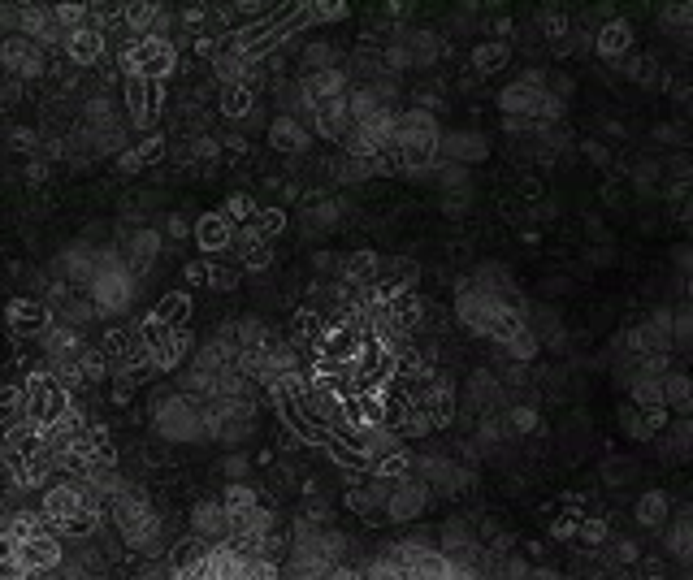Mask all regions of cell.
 I'll return each instance as SVG.
<instances>
[{
  "mask_svg": "<svg viewBox=\"0 0 693 580\" xmlns=\"http://www.w3.org/2000/svg\"><path fill=\"white\" fill-rule=\"evenodd\" d=\"M113 524L122 533V542L135 546L139 555H148V559L161 555V516L152 511V503L143 498L139 485L126 481V490L113 498Z\"/></svg>",
  "mask_w": 693,
  "mask_h": 580,
  "instance_id": "1",
  "label": "cell"
},
{
  "mask_svg": "<svg viewBox=\"0 0 693 580\" xmlns=\"http://www.w3.org/2000/svg\"><path fill=\"white\" fill-rule=\"evenodd\" d=\"M74 407H78L74 394L65 390L61 381L48 373V368H39V373L26 377V420H31V425L52 429V425H61Z\"/></svg>",
  "mask_w": 693,
  "mask_h": 580,
  "instance_id": "2",
  "label": "cell"
},
{
  "mask_svg": "<svg viewBox=\"0 0 693 580\" xmlns=\"http://www.w3.org/2000/svg\"><path fill=\"white\" fill-rule=\"evenodd\" d=\"M174 65H178V52L165 35L130 39V44L122 48V78H152V83H161Z\"/></svg>",
  "mask_w": 693,
  "mask_h": 580,
  "instance_id": "3",
  "label": "cell"
},
{
  "mask_svg": "<svg viewBox=\"0 0 693 580\" xmlns=\"http://www.w3.org/2000/svg\"><path fill=\"white\" fill-rule=\"evenodd\" d=\"M0 65H5L9 78H22V83L52 70L48 48L39 44V39H31V35H5V44H0Z\"/></svg>",
  "mask_w": 693,
  "mask_h": 580,
  "instance_id": "4",
  "label": "cell"
},
{
  "mask_svg": "<svg viewBox=\"0 0 693 580\" xmlns=\"http://www.w3.org/2000/svg\"><path fill=\"white\" fill-rule=\"evenodd\" d=\"M161 83H152V78H126V117L135 122L139 130H152L156 117H161Z\"/></svg>",
  "mask_w": 693,
  "mask_h": 580,
  "instance_id": "5",
  "label": "cell"
},
{
  "mask_svg": "<svg viewBox=\"0 0 693 580\" xmlns=\"http://www.w3.org/2000/svg\"><path fill=\"white\" fill-rule=\"evenodd\" d=\"M52 325V303L44 299H13L9 303V334L13 338H44Z\"/></svg>",
  "mask_w": 693,
  "mask_h": 580,
  "instance_id": "6",
  "label": "cell"
},
{
  "mask_svg": "<svg viewBox=\"0 0 693 580\" xmlns=\"http://www.w3.org/2000/svg\"><path fill=\"white\" fill-rule=\"evenodd\" d=\"M486 152H490V143L486 135H477V130H442V148H438V161H447V165H477V161H486Z\"/></svg>",
  "mask_w": 693,
  "mask_h": 580,
  "instance_id": "7",
  "label": "cell"
},
{
  "mask_svg": "<svg viewBox=\"0 0 693 580\" xmlns=\"http://www.w3.org/2000/svg\"><path fill=\"white\" fill-rule=\"evenodd\" d=\"M620 425L633 442H646V438H655V433H663L672 425V407H637V403H629L620 412Z\"/></svg>",
  "mask_w": 693,
  "mask_h": 580,
  "instance_id": "8",
  "label": "cell"
},
{
  "mask_svg": "<svg viewBox=\"0 0 693 580\" xmlns=\"http://www.w3.org/2000/svg\"><path fill=\"white\" fill-rule=\"evenodd\" d=\"M425 503H429V485L421 481V477H408V481H399L395 490H390V498H386V516L390 520H416L425 511Z\"/></svg>",
  "mask_w": 693,
  "mask_h": 580,
  "instance_id": "9",
  "label": "cell"
},
{
  "mask_svg": "<svg viewBox=\"0 0 693 580\" xmlns=\"http://www.w3.org/2000/svg\"><path fill=\"white\" fill-rule=\"evenodd\" d=\"M191 533H200L204 542H230V511H226V503L200 498V503L191 507Z\"/></svg>",
  "mask_w": 693,
  "mask_h": 580,
  "instance_id": "10",
  "label": "cell"
},
{
  "mask_svg": "<svg viewBox=\"0 0 693 580\" xmlns=\"http://www.w3.org/2000/svg\"><path fill=\"white\" fill-rule=\"evenodd\" d=\"M239 239V230H234V221L226 213H208L195 221V247L208 256H217V252H226V247Z\"/></svg>",
  "mask_w": 693,
  "mask_h": 580,
  "instance_id": "11",
  "label": "cell"
},
{
  "mask_svg": "<svg viewBox=\"0 0 693 580\" xmlns=\"http://www.w3.org/2000/svg\"><path fill=\"white\" fill-rule=\"evenodd\" d=\"M5 546H9V542H5ZM13 550H18V555L26 559V568H31L35 576L61 568V542H57V533H39V537H31V542H18Z\"/></svg>",
  "mask_w": 693,
  "mask_h": 580,
  "instance_id": "12",
  "label": "cell"
},
{
  "mask_svg": "<svg viewBox=\"0 0 693 580\" xmlns=\"http://www.w3.org/2000/svg\"><path fill=\"white\" fill-rule=\"evenodd\" d=\"M299 91H304V96L312 100V109H317V104H330V100H343V96H347V74H343V70L304 74Z\"/></svg>",
  "mask_w": 693,
  "mask_h": 580,
  "instance_id": "13",
  "label": "cell"
},
{
  "mask_svg": "<svg viewBox=\"0 0 693 580\" xmlns=\"http://www.w3.org/2000/svg\"><path fill=\"white\" fill-rule=\"evenodd\" d=\"M65 57H70V65H96L104 57V31L100 26H78V31H70Z\"/></svg>",
  "mask_w": 693,
  "mask_h": 580,
  "instance_id": "14",
  "label": "cell"
},
{
  "mask_svg": "<svg viewBox=\"0 0 693 580\" xmlns=\"http://www.w3.org/2000/svg\"><path fill=\"white\" fill-rule=\"evenodd\" d=\"M100 347H104V355L113 360V368L130 364V360H135V355L143 351L135 325H109V329H104V342H100Z\"/></svg>",
  "mask_w": 693,
  "mask_h": 580,
  "instance_id": "15",
  "label": "cell"
},
{
  "mask_svg": "<svg viewBox=\"0 0 693 580\" xmlns=\"http://www.w3.org/2000/svg\"><path fill=\"white\" fill-rule=\"evenodd\" d=\"M122 256H126V265L135 269V273H148V265H152L156 256H161V234H152V230H135V234H126Z\"/></svg>",
  "mask_w": 693,
  "mask_h": 580,
  "instance_id": "16",
  "label": "cell"
},
{
  "mask_svg": "<svg viewBox=\"0 0 693 580\" xmlns=\"http://www.w3.org/2000/svg\"><path fill=\"white\" fill-rule=\"evenodd\" d=\"M269 143L278 152H308V143H312V130L299 122V117H278V122L269 126Z\"/></svg>",
  "mask_w": 693,
  "mask_h": 580,
  "instance_id": "17",
  "label": "cell"
},
{
  "mask_svg": "<svg viewBox=\"0 0 693 580\" xmlns=\"http://www.w3.org/2000/svg\"><path fill=\"white\" fill-rule=\"evenodd\" d=\"M382 265H386V260L377 256L373 247H360V252H351L343 260V282H351V286H373L377 278H382Z\"/></svg>",
  "mask_w": 693,
  "mask_h": 580,
  "instance_id": "18",
  "label": "cell"
},
{
  "mask_svg": "<svg viewBox=\"0 0 693 580\" xmlns=\"http://www.w3.org/2000/svg\"><path fill=\"white\" fill-rule=\"evenodd\" d=\"M403 39H408V48H412V61H416V65H434V61H442V52L451 48V44H447V35L429 31V26H421V31H408Z\"/></svg>",
  "mask_w": 693,
  "mask_h": 580,
  "instance_id": "19",
  "label": "cell"
},
{
  "mask_svg": "<svg viewBox=\"0 0 693 580\" xmlns=\"http://www.w3.org/2000/svg\"><path fill=\"white\" fill-rule=\"evenodd\" d=\"M208 555H213V542H204L200 533H191V537H182V542L169 550V568H174V576L178 572H191L195 563H204Z\"/></svg>",
  "mask_w": 693,
  "mask_h": 580,
  "instance_id": "20",
  "label": "cell"
},
{
  "mask_svg": "<svg viewBox=\"0 0 693 580\" xmlns=\"http://www.w3.org/2000/svg\"><path fill=\"white\" fill-rule=\"evenodd\" d=\"M152 316L165 329H187V321H191V295H187V290H169V295L152 308Z\"/></svg>",
  "mask_w": 693,
  "mask_h": 580,
  "instance_id": "21",
  "label": "cell"
},
{
  "mask_svg": "<svg viewBox=\"0 0 693 580\" xmlns=\"http://www.w3.org/2000/svg\"><path fill=\"white\" fill-rule=\"evenodd\" d=\"M507 61H512V48H507V39H490V44H477L473 48V70L486 74V78L507 70Z\"/></svg>",
  "mask_w": 693,
  "mask_h": 580,
  "instance_id": "22",
  "label": "cell"
},
{
  "mask_svg": "<svg viewBox=\"0 0 693 580\" xmlns=\"http://www.w3.org/2000/svg\"><path fill=\"white\" fill-rule=\"evenodd\" d=\"M668 516H672V498L663 490H650L637 498V524L642 529H659V524H668Z\"/></svg>",
  "mask_w": 693,
  "mask_h": 580,
  "instance_id": "23",
  "label": "cell"
},
{
  "mask_svg": "<svg viewBox=\"0 0 693 580\" xmlns=\"http://www.w3.org/2000/svg\"><path fill=\"white\" fill-rule=\"evenodd\" d=\"M390 321H395V325L403 329V334H412V329L425 321V299H421V295H412V290H403V295H399L395 303H390Z\"/></svg>",
  "mask_w": 693,
  "mask_h": 580,
  "instance_id": "24",
  "label": "cell"
},
{
  "mask_svg": "<svg viewBox=\"0 0 693 580\" xmlns=\"http://www.w3.org/2000/svg\"><path fill=\"white\" fill-rule=\"evenodd\" d=\"M598 52L603 57H629L633 52V26L629 22H607L598 35Z\"/></svg>",
  "mask_w": 693,
  "mask_h": 580,
  "instance_id": "25",
  "label": "cell"
},
{
  "mask_svg": "<svg viewBox=\"0 0 693 580\" xmlns=\"http://www.w3.org/2000/svg\"><path fill=\"white\" fill-rule=\"evenodd\" d=\"M221 503H226V511H230V524L234 520H247L252 511L260 507V498H256V490L247 481H239V485H230L226 494H221Z\"/></svg>",
  "mask_w": 693,
  "mask_h": 580,
  "instance_id": "26",
  "label": "cell"
},
{
  "mask_svg": "<svg viewBox=\"0 0 693 580\" xmlns=\"http://www.w3.org/2000/svg\"><path fill=\"white\" fill-rule=\"evenodd\" d=\"M187 351H191V329H174V334L165 338V347L156 351V368L169 373V368H178L182 360H187Z\"/></svg>",
  "mask_w": 693,
  "mask_h": 580,
  "instance_id": "27",
  "label": "cell"
},
{
  "mask_svg": "<svg viewBox=\"0 0 693 580\" xmlns=\"http://www.w3.org/2000/svg\"><path fill=\"white\" fill-rule=\"evenodd\" d=\"M256 109V87H247V83H234L221 91V113L226 117H247Z\"/></svg>",
  "mask_w": 693,
  "mask_h": 580,
  "instance_id": "28",
  "label": "cell"
},
{
  "mask_svg": "<svg viewBox=\"0 0 693 580\" xmlns=\"http://www.w3.org/2000/svg\"><path fill=\"white\" fill-rule=\"evenodd\" d=\"M663 390H668L672 412H693V377L689 373H668L663 377Z\"/></svg>",
  "mask_w": 693,
  "mask_h": 580,
  "instance_id": "29",
  "label": "cell"
},
{
  "mask_svg": "<svg viewBox=\"0 0 693 580\" xmlns=\"http://www.w3.org/2000/svg\"><path fill=\"white\" fill-rule=\"evenodd\" d=\"M373 477H382V481H390V485L408 481V477H412V455H408V451H395V455L377 459V464H373Z\"/></svg>",
  "mask_w": 693,
  "mask_h": 580,
  "instance_id": "30",
  "label": "cell"
},
{
  "mask_svg": "<svg viewBox=\"0 0 693 580\" xmlns=\"http://www.w3.org/2000/svg\"><path fill=\"white\" fill-rule=\"evenodd\" d=\"M78 364H83V377H87V386H96V381H104V377H113L109 368H113V360L104 355V347H83L78 351Z\"/></svg>",
  "mask_w": 693,
  "mask_h": 580,
  "instance_id": "31",
  "label": "cell"
},
{
  "mask_svg": "<svg viewBox=\"0 0 693 580\" xmlns=\"http://www.w3.org/2000/svg\"><path fill=\"white\" fill-rule=\"evenodd\" d=\"M269 265H273V243H265V239H247V243H243V260H239V269L260 273V269H269Z\"/></svg>",
  "mask_w": 693,
  "mask_h": 580,
  "instance_id": "32",
  "label": "cell"
},
{
  "mask_svg": "<svg viewBox=\"0 0 693 580\" xmlns=\"http://www.w3.org/2000/svg\"><path fill=\"white\" fill-rule=\"evenodd\" d=\"M226 217L234 221V226H252V221L260 217V208L252 204V195L234 191V195H230V200H226Z\"/></svg>",
  "mask_w": 693,
  "mask_h": 580,
  "instance_id": "33",
  "label": "cell"
},
{
  "mask_svg": "<svg viewBox=\"0 0 693 580\" xmlns=\"http://www.w3.org/2000/svg\"><path fill=\"white\" fill-rule=\"evenodd\" d=\"M304 61H308V74H321V70H338V48H334V44H308Z\"/></svg>",
  "mask_w": 693,
  "mask_h": 580,
  "instance_id": "34",
  "label": "cell"
},
{
  "mask_svg": "<svg viewBox=\"0 0 693 580\" xmlns=\"http://www.w3.org/2000/svg\"><path fill=\"white\" fill-rule=\"evenodd\" d=\"M0 580H35V572L26 568V559L13 546H5V555H0Z\"/></svg>",
  "mask_w": 693,
  "mask_h": 580,
  "instance_id": "35",
  "label": "cell"
},
{
  "mask_svg": "<svg viewBox=\"0 0 693 580\" xmlns=\"http://www.w3.org/2000/svg\"><path fill=\"white\" fill-rule=\"evenodd\" d=\"M538 347H542V342H538V334H533V329L525 325V329H520V334L512 338V342H507V355H512V360H533V355H538Z\"/></svg>",
  "mask_w": 693,
  "mask_h": 580,
  "instance_id": "36",
  "label": "cell"
},
{
  "mask_svg": "<svg viewBox=\"0 0 693 580\" xmlns=\"http://www.w3.org/2000/svg\"><path fill=\"white\" fill-rule=\"evenodd\" d=\"M581 542L585 546H607L611 542V524L603 516H585L581 520Z\"/></svg>",
  "mask_w": 693,
  "mask_h": 580,
  "instance_id": "37",
  "label": "cell"
},
{
  "mask_svg": "<svg viewBox=\"0 0 693 580\" xmlns=\"http://www.w3.org/2000/svg\"><path fill=\"white\" fill-rule=\"evenodd\" d=\"M581 511H568V516H559L555 524H551V537H555V542H577V537H581Z\"/></svg>",
  "mask_w": 693,
  "mask_h": 580,
  "instance_id": "38",
  "label": "cell"
},
{
  "mask_svg": "<svg viewBox=\"0 0 693 580\" xmlns=\"http://www.w3.org/2000/svg\"><path fill=\"white\" fill-rule=\"evenodd\" d=\"M9 148L13 152H31V156H39V148H44V143H39V135L31 126H13L9 130Z\"/></svg>",
  "mask_w": 693,
  "mask_h": 580,
  "instance_id": "39",
  "label": "cell"
},
{
  "mask_svg": "<svg viewBox=\"0 0 693 580\" xmlns=\"http://www.w3.org/2000/svg\"><path fill=\"white\" fill-rule=\"evenodd\" d=\"M208 286H213V290H234V286H239V265H208Z\"/></svg>",
  "mask_w": 693,
  "mask_h": 580,
  "instance_id": "40",
  "label": "cell"
},
{
  "mask_svg": "<svg viewBox=\"0 0 693 580\" xmlns=\"http://www.w3.org/2000/svg\"><path fill=\"white\" fill-rule=\"evenodd\" d=\"M507 429L533 433V429H538V407H512V412H507Z\"/></svg>",
  "mask_w": 693,
  "mask_h": 580,
  "instance_id": "41",
  "label": "cell"
},
{
  "mask_svg": "<svg viewBox=\"0 0 693 580\" xmlns=\"http://www.w3.org/2000/svg\"><path fill=\"white\" fill-rule=\"evenodd\" d=\"M473 204V191L460 187V191H442V213H464Z\"/></svg>",
  "mask_w": 693,
  "mask_h": 580,
  "instance_id": "42",
  "label": "cell"
},
{
  "mask_svg": "<svg viewBox=\"0 0 693 580\" xmlns=\"http://www.w3.org/2000/svg\"><path fill=\"white\" fill-rule=\"evenodd\" d=\"M139 156H143V165H152V161H161L165 156V135H148L139 143Z\"/></svg>",
  "mask_w": 693,
  "mask_h": 580,
  "instance_id": "43",
  "label": "cell"
},
{
  "mask_svg": "<svg viewBox=\"0 0 693 580\" xmlns=\"http://www.w3.org/2000/svg\"><path fill=\"white\" fill-rule=\"evenodd\" d=\"M247 472H252V459H247V455H230V459H226V477H230V485H239Z\"/></svg>",
  "mask_w": 693,
  "mask_h": 580,
  "instance_id": "44",
  "label": "cell"
},
{
  "mask_svg": "<svg viewBox=\"0 0 693 580\" xmlns=\"http://www.w3.org/2000/svg\"><path fill=\"white\" fill-rule=\"evenodd\" d=\"M611 563H642V550H637V542H616V550H611Z\"/></svg>",
  "mask_w": 693,
  "mask_h": 580,
  "instance_id": "45",
  "label": "cell"
},
{
  "mask_svg": "<svg viewBox=\"0 0 693 580\" xmlns=\"http://www.w3.org/2000/svg\"><path fill=\"white\" fill-rule=\"evenodd\" d=\"M165 230H169V239H174V243H178V239H187V234H191V239H195V221H187V217H178V213H174V217H169V221H165Z\"/></svg>",
  "mask_w": 693,
  "mask_h": 580,
  "instance_id": "46",
  "label": "cell"
},
{
  "mask_svg": "<svg viewBox=\"0 0 693 580\" xmlns=\"http://www.w3.org/2000/svg\"><path fill=\"white\" fill-rule=\"evenodd\" d=\"M676 342H685V347L693 342V308H681V312H676Z\"/></svg>",
  "mask_w": 693,
  "mask_h": 580,
  "instance_id": "47",
  "label": "cell"
},
{
  "mask_svg": "<svg viewBox=\"0 0 693 580\" xmlns=\"http://www.w3.org/2000/svg\"><path fill=\"white\" fill-rule=\"evenodd\" d=\"M343 260L347 256H334V252H317V256H312V269H317V273H343Z\"/></svg>",
  "mask_w": 693,
  "mask_h": 580,
  "instance_id": "48",
  "label": "cell"
},
{
  "mask_svg": "<svg viewBox=\"0 0 693 580\" xmlns=\"http://www.w3.org/2000/svg\"><path fill=\"white\" fill-rule=\"evenodd\" d=\"M347 18V5H312V22H338Z\"/></svg>",
  "mask_w": 693,
  "mask_h": 580,
  "instance_id": "49",
  "label": "cell"
},
{
  "mask_svg": "<svg viewBox=\"0 0 693 580\" xmlns=\"http://www.w3.org/2000/svg\"><path fill=\"white\" fill-rule=\"evenodd\" d=\"M117 169H122V174H139V169H143V156H139V148H126L122 156H117Z\"/></svg>",
  "mask_w": 693,
  "mask_h": 580,
  "instance_id": "50",
  "label": "cell"
},
{
  "mask_svg": "<svg viewBox=\"0 0 693 580\" xmlns=\"http://www.w3.org/2000/svg\"><path fill=\"white\" fill-rule=\"evenodd\" d=\"M442 104V96H438V87H425V91H416V109H425V113H434Z\"/></svg>",
  "mask_w": 693,
  "mask_h": 580,
  "instance_id": "51",
  "label": "cell"
},
{
  "mask_svg": "<svg viewBox=\"0 0 693 580\" xmlns=\"http://www.w3.org/2000/svg\"><path fill=\"white\" fill-rule=\"evenodd\" d=\"M659 178V165H650V161H642V169H637V187H650V182Z\"/></svg>",
  "mask_w": 693,
  "mask_h": 580,
  "instance_id": "52",
  "label": "cell"
},
{
  "mask_svg": "<svg viewBox=\"0 0 693 580\" xmlns=\"http://www.w3.org/2000/svg\"><path fill=\"white\" fill-rule=\"evenodd\" d=\"M187 282L191 286H204L208 282V265H187Z\"/></svg>",
  "mask_w": 693,
  "mask_h": 580,
  "instance_id": "53",
  "label": "cell"
},
{
  "mask_svg": "<svg viewBox=\"0 0 693 580\" xmlns=\"http://www.w3.org/2000/svg\"><path fill=\"white\" fill-rule=\"evenodd\" d=\"M659 139H663V143H681V126H676V122L659 126Z\"/></svg>",
  "mask_w": 693,
  "mask_h": 580,
  "instance_id": "54",
  "label": "cell"
},
{
  "mask_svg": "<svg viewBox=\"0 0 693 580\" xmlns=\"http://www.w3.org/2000/svg\"><path fill=\"white\" fill-rule=\"evenodd\" d=\"M676 265H681L689 278H693V247H681V252H676Z\"/></svg>",
  "mask_w": 693,
  "mask_h": 580,
  "instance_id": "55",
  "label": "cell"
},
{
  "mask_svg": "<svg viewBox=\"0 0 693 580\" xmlns=\"http://www.w3.org/2000/svg\"><path fill=\"white\" fill-rule=\"evenodd\" d=\"M685 295H689V299H693V278H685Z\"/></svg>",
  "mask_w": 693,
  "mask_h": 580,
  "instance_id": "56",
  "label": "cell"
}]
</instances>
